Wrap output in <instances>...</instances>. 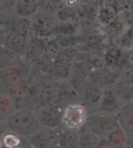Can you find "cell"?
I'll list each match as a JSON object with an SVG mask.
<instances>
[{"instance_id": "6da1fadb", "label": "cell", "mask_w": 133, "mask_h": 148, "mask_svg": "<svg viewBox=\"0 0 133 148\" xmlns=\"http://www.w3.org/2000/svg\"><path fill=\"white\" fill-rule=\"evenodd\" d=\"M37 117L33 109H18L6 120L0 124V129L18 134L28 138L41 127Z\"/></svg>"}, {"instance_id": "7a4b0ae2", "label": "cell", "mask_w": 133, "mask_h": 148, "mask_svg": "<svg viewBox=\"0 0 133 148\" xmlns=\"http://www.w3.org/2000/svg\"><path fill=\"white\" fill-rule=\"evenodd\" d=\"M55 82L50 75L30 76V85L33 109L40 105L51 102Z\"/></svg>"}, {"instance_id": "3957f363", "label": "cell", "mask_w": 133, "mask_h": 148, "mask_svg": "<svg viewBox=\"0 0 133 148\" xmlns=\"http://www.w3.org/2000/svg\"><path fill=\"white\" fill-rule=\"evenodd\" d=\"M32 75L30 62L24 57L17 58L0 71V86L7 88Z\"/></svg>"}, {"instance_id": "277c9868", "label": "cell", "mask_w": 133, "mask_h": 148, "mask_svg": "<svg viewBox=\"0 0 133 148\" xmlns=\"http://www.w3.org/2000/svg\"><path fill=\"white\" fill-rule=\"evenodd\" d=\"M84 128L96 134L100 138H107L114 130L118 128L116 116L101 114V113H90Z\"/></svg>"}, {"instance_id": "5b68a950", "label": "cell", "mask_w": 133, "mask_h": 148, "mask_svg": "<svg viewBox=\"0 0 133 148\" xmlns=\"http://www.w3.org/2000/svg\"><path fill=\"white\" fill-rule=\"evenodd\" d=\"M77 53L76 47L61 49L54 58L50 75L56 81L65 80L70 73L71 66L75 61Z\"/></svg>"}, {"instance_id": "8992f818", "label": "cell", "mask_w": 133, "mask_h": 148, "mask_svg": "<svg viewBox=\"0 0 133 148\" xmlns=\"http://www.w3.org/2000/svg\"><path fill=\"white\" fill-rule=\"evenodd\" d=\"M31 22L30 36L41 38H51L52 31L58 23L56 15L40 10L30 19Z\"/></svg>"}, {"instance_id": "52a82bcc", "label": "cell", "mask_w": 133, "mask_h": 148, "mask_svg": "<svg viewBox=\"0 0 133 148\" xmlns=\"http://www.w3.org/2000/svg\"><path fill=\"white\" fill-rule=\"evenodd\" d=\"M41 126L59 129L62 126V117L64 109L53 103L40 105L34 109Z\"/></svg>"}, {"instance_id": "ba28073f", "label": "cell", "mask_w": 133, "mask_h": 148, "mask_svg": "<svg viewBox=\"0 0 133 148\" xmlns=\"http://www.w3.org/2000/svg\"><path fill=\"white\" fill-rule=\"evenodd\" d=\"M90 112L82 103L71 105L64 109L62 126L65 128L80 130L86 125Z\"/></svg>"}, {"instance_id": "9c48e42d", "label": "cell", "mask_w": 133, "mask_h": 148, "mask_svg": "<svg viewBox=\"0 0 133 148\" xmlns=\"http://www.w3.org/2000/svg\"><path fill=\"white\" fill-rule=\"evenodd\" d=\"M51 103L65 109L71 105L81 103V99L66 81L59 80L55 83Z\"/></svg>"}, {"instance_id": "30bf717a", "label": "cell", "mask_w": 133, "mask_h": 148, "mask_svg": "<svg viewBox=\"0 0 133 148\" xmlns=\"http://www.w3.org/2000/svg\"><path fill=\"white\" fill-rule=\"evenodd\" d=\"M59 131L60 128L41 126L27 140L33 148H58Z\"/></svg>"}, {"instance_id": "8fae6325", "label": "cell", "mask_w": 133, "mask_h": 148, "mask_svg": "<svg viewBox=\"0 0 133 148\" xmlns=\"http://www.w3.org/2000/svg\"><path fill=\"white\" fill-rule=\"evenodd\" d=\"M30 78L6 88L10 97L13 100L17 109L25 108L33 109L30 96Z\"/></svg>"}, {"instance_id": "7c38bea8", "label": "cell", "mask_w": 133, "mask_h": 148, "mask_svg": "<svg viewBox=\"0 0 133 148\" xmlns=\"http://www.w3.org/2000/svg\"><path fill=\"white\" fill-rule=\"evenodd\" d=\"M123 104L118 97L112 85H106L103 88L102 97L97 110L94 113L116 116Z\"/></svg>"}, {"instance_id": "4fadbf2b", "label": "cell", "mask_w": 133, "mask_h": 148, "mask_svg": "<svg viewBox=\"0 0 133 148\" xmlns=\"http://www.w3.org/2000/svg\"><path fill=\"white\" fill-rule=\"evenodd\" d=\"M85 17L81 1H65V5L56 14L58 22L78 25Z\"/></svg>"}, {"instance_id": "5bb4252c", "label": "cell", "mask_w": 133, "mask_h": 148, "mask_svg": "<svg viewBox=\"0 0 133 148\" xmlns=\"http://www.w3.org/2000/svg\"><path fill=\"white\" fill-rule=\"evenodd\" d=\"M103 88L99 85L88 82L80 97L81 103L87 107L90 113L97 110L102 97Z\"/></svg>"}, {"instance_id": "9a60e30c", "label": "cell", "mask_w": 133, "mask_h": 148, "mask_svg": "<svg viewBox=\"0 0 133 148\" xmlns=\"http://www.w3.org/2000/svg\"><path fill=\"white\" fill-rule=\"evenodd\" d=\"M29 37L30 36L7 32L3 46L17 58L24 57Z\"/></svg>"}, {"instance_id": "2e32d148", "label": "cell", "mask_w": 133, "mask_h": 148, "mask_svg": "<svg viewBox=\"0 0 133 148\" xmlns=\"http://www.w3.org/2000/svg\"><path fill=\"white\" fill-rule=\"evenodd\" d=\"M3 27L6 32L30 36L31 22L30 19L12 14L6 18Z\"/></svg>"}, {"instance_id": "e0dca14e", "label": "cell", "mask_w": 133, "mask_h": 148, "mask_svg": "<svg viewBox=\"0 0 133 148\" xmlns=\"http://www.w3.org/2000/svg\"><path fill=\"white\" fill-rule=\"evenodd\" d=\"M48 41V39L30 36L24 57L29 62L38 58L39 57L46 53Z\"/></svg>"}, {"instance_id": "ac0fdd59", "label": "cell", "mask_w": 133, "mask_h": 148, "mask_svg": "<svg viewBox=\"0 0 133 148\" xmlns=\"http://www.w3.org/2000/svg\"><path fill=\"white\" fill-rule=\"evenodd\" d=\"M116 117L119 127L128 136L133 135V102L124 105Z\"/></svg>"}, {"instance_id": "d6986e66", "label": "cell", "mask_w": 133, "mask_h": 148, "mask_svg": "<svg viewBox=\"0 0 133 148\" xmlns=\"http://www.w3.org/2000/svg\"><path fill=\"white\" fill-rule=\"evenodd\" d=\"M41 7V0H16L14 14L30 19Z\"/></svg>"}, {"instance_id": "ffe728a7", "label": "cell", "mask_w": 133, "mask_h": 148, "mask_svg": "<svg viewBox=\"0 0 133 148\" xmlns=\"http://www.w3.org/2000/svg\"><path fill=\"white\" fill-rule=\"evenodd\" d=\"M54 57L46 52L38 58L30 62L32 75H50L52 64H53Z\"/></svg>"}, {"instance_id": "44dd1931", "label": "cell", "mask_w": 133, "mask_h": 148, "mask_svg": "<svg viewBox=\"0 0 133 148\" xmlns=\"http://www.w3.org/2000/svg\"><path fill=\"white\" fill-rule=\"evenodd\" d=\"M13 100L5 88H0V124L6 120L17 110Z\"/></svg>"}, {"instance_id": "7402d4cb", "label": "cell", "mask_w": 133, "mask_h": 148, "mask_svg": "<svg viewBox=\"0 0 133 148\" xmlns=\"http://www.w3.org/2000/svg\"><path fill=\"white\" fill-rule=\"evenodd\" d=\"M80 140V132L76 130L65 128L62 126L59 131L58 147L78 148Z\"/></svg>"}, {"instance_id": "603a6c76", "label": "cell", "mask_w": 133, "mask_h": 148, "mask_svg": "<svg viewBox=\"0 0 133 148\" xmlns=\"http://www.w3.org/2000/svg\"><path fill=\"white\" fill-rule=\"evenodd\" d=\"M118 12L119 10L117 5L110 4L108 2H102L101 8L97 18V24L101 28L107 27L116 19Z\"/></svg>"}, {"instance_id": "cb8c5ba5", "label": "cell", "mask_w": 133, "mask_h": 148, "mask_svg": "<svg viewBox=\"0 0 133 148\" xmlns=\"http://www.w3.org/2000/svg\"><path fill=\"white\" fill-rule=\"evenodd\" d=\"M112 86L123 106L126 103L133 102V85L120 78Z\"/></svg>"}, {"instance_id": "d4e9b609", "label": "cell", "mask_w": 133, "mask_h": 148, "mask_svg": "<svg viewBox=\"0 0 133 148\" xmlns=\"http://www.w3.org/2000/svg\"><path fill=\"white\" fill-rule=\"evenodd\" d=\"M75 61H86L94 69H101L106 64L104 53H84L78 51Z\"/></svg>"}, {"instance_id": "484cf974", "label": "cell", "mask_w": 133, "mask_h": 148, "mask_svg": "<svg viewBox=\"0 0 133 148\" xmlns=\"http://www.w3.org/2000/svg\"><path fill=\"white\" fill-rule=\"evenodd\" d=\"M78 34H79L78 25L70 23L58 22L52 31L51 38L76 36Z\"/></svg>"}, {"instance_id": "4316f807", "label": "cell", "mask_w": 133, "mask_h": 148, "mask_svg": "<svg viewBox=\"0 0 133 148\" xmlns=\"http://www.w3.org/2000/svg\"><path fill=\"white\" fill-rule=\"evenodd\" d=\"M79 132L80 140L78 148H97L100 140L99 136L84 127L80 130Z\"/></svg>"}, {"instance_id": "83f0119b", "label": "cell", "mask_w": 133, "mask_h": 148, "mask_svg": "<svg viewBox=\"0 0 133 148\" xmlns=\"http://www.w3.org/2000/svg\"><path fill=\"white\" fill-rule=\"evenodd\" d=\"M101 1H84L82 5L84 11L85 16L92 22L97 23L100 10L101 8Z\"/></svg>"}, {"instance_id": "f1b7e54d", "label": "cell", "mask_w": 133, "mask_h": 148, "mask_svg": "<svg viewBox=\"0 0 133 148\" xmlns=\"http://www.w3.org/2000/svg\"><path fill=\"white\" fill-rule=\"evenodd\" d=\"M102 69L106 85H113L121 78L122 75V69L119 66L114 64H105Z\"/></svg>"}, {"instance_id": "f546056e", "label": "cell", "mask_w": 133, "mask_h": 148, "mask_svg": "<svg viewBox=\"0 0 133 148\" xmlns=\"http://www.w3.org/2000/svg\"><path fill=\"white\" fill-rule=\"evenodd\" d=\"M65 81L68 83L69 85L73 88V91L80 96V98L81 97L83 90L88 83L87 79L70 71L68 78L65 79Z\"/></svg>"}, {"instance_id": "4dcf8cb0", "label": "cell", "mask_w": 133, "mask_h": 148, "mask_svg": "<svg viewBox=\"0 0 133 148\" xmlns=\"http://www.w3.org/2000/svg\"><path fill=\"white\" fill-rule=\"evenodd\" d=\"M125 50L114 44H110L104 53L106 64H114L118 66L124 54Z\"/></svg>"}, {"instance_id": "1f68e13d", "label": "cell", "mask_w": 133, "mask_h": 148, "mask_svg": "<svg viewBox=\"0 0 133 148\" xmlns=\"http://www.w3.org/2000/svg\"><path fill=\"white\" fill-rule=\"evenodd\" d=\"M107 139L116 148H126L128 136L122 129L118 127L109 134Z\"/></svg>"}, {"instance_id": "d6a6232c", "label": "cell", "mask_w": 133, "mask_h": 148, "mask_svg": "<svg viewBox=\"0 0 133 148\" xmlns=\"http://www.w3.org/2000/svg\"><path fill=\"white\" fill-rule=\"evenodd\" d=\"M93 69L94 68L86 61H75L71 66L70 71L87 79Z\"/></svg>"}, {"instance_id": "836d02e7", "label": "cell", "mask_w": 133, "mask_h": 148, "mask_svg": "<svg viewBox=\"0 0 133 148\" xmlns=\"http://www.w3.org/2000/svg\"><path fill=\"white\" fill-rule=\"evenodd\" d=\"M65 5V1L41 0L40 9L51 14L56 15Z\"/></svg>"}, {"instance_id": "e575fe53", "label": "cell", "mask_w": 133, "mask_h": 148, "mask_svg": "<svg viewBox=\"0 0 133 148\" xmlns=\"http://www.w3.org/2000/svg\"><path fill=\"white\" fill-rule=\"evenodd\" d=\"M16 58H17V57L3 45L0 46V71L3 70L6 66H7Z\"/></svg>"}, {"instance_id": "d590c367", "label": "cell", "mask_w": 133, "mask_h": 148, "mask_svg": "<svg viewBox=\"0 0 133 148\" xmlns=\"http://www.w3.org/2000/svg\"><path fill=\"white\" fill-rule=\"evenodd\" d=\"M87 81H88V82L99 85L102 88L106 86L104 72H103L102 68L101 69H93V71L90 73V75L87 78Z\"/></svg>"}, {"instance_id": "8d00e7d4", "label": "cell", "mask_w": 133, "mask_h": 148, "mask_svg": "<svg viewBox=\"0 0 133 148\" xmlns=\"http://www.w3.org/2000/svg\"><path fill=\"white\" fill-rule=\"evenodd\" d=\"M121 78L131 85H133V64L130 63L124 68Z\"/></svg>"}, {"instance_id": "74e56055", "label": "cell", "mask_w": 133, "mask_h": 148, "mask_svg": "<svg viewBox=\"0 0 133 148\" xmlns=\"http://www.w3.org/2000/svg\"><path fill=\"white\" fill-rule=\"evenodd\" d=\"M97 148H116L107 138H100Z\"/></svg>"}, {"instance_id": "f35d334b", "label": "cell", "mask_w": 133, "mask_h": 148, "mask_svg": "<svg viewBox=\"0 0 133 148\" xmlns=\"http://www.w3.org/2000/svg\"><path fill=\"white\" fill-rule=\"evenodd\" d=\"M12 14H10L9 12H7L6 11L3 7L2 5H0V27H3L4 23H5L6 20L8 16H10Z\"/></svg>"}, {"instance_id": "ab89813d", "label": "cell", "mask_w": 133, "mask_h": 148, "mask_svg": "<svg viewBox=\"0 0 133 148\" xmlns=\"http://www.w3.org/2000/svg\"><path fill=\"white\" fill-rule=\"evenodd\" d=\"M6 33H7V32L6 31V29H4L3 27H0V46L3 45Z\"/></svg>"}, {"instance_id": "60d3db41", "label": "cell", "mask_w": 133, "mask_h": 148, "mask_svg": "<svg viewBox=\"0 0 133 148\" xmlns=\"http://www.w3.org/2000/svg\"><path fill=\"white\" fill-rule=\"evenodd\" d=\"M126 51H127V53H128V61L132 64H133V49L126 50Z\"/></svg>"}, {"instance_id": "b9f144b4", "label": "cell", "mask_w": 133, "mask_h": 148, "mask_svg": "<svg viewBox=\"0 0 133 148\" xmlns=\"http://www.w3.org/2000/svg\"><path fill=\"white\" fill-rule=\"evenodd\" d=\"M58 148H60V147H58Z\"/></svg>"}, {"instance_id": "7bdbcfd3", "label": "cell", "mask_w": 133, "mask_h": 148, "mask_svg": "<svg viewBox=\"0 0 133 148\" xmlns=\"http://www.w3.org/2000/svg\"><path fill=\"white\" fill-rule=\"evenodd\" d=\"M0 88H1V86H0Z\"/></svg>"}]
</instances>
